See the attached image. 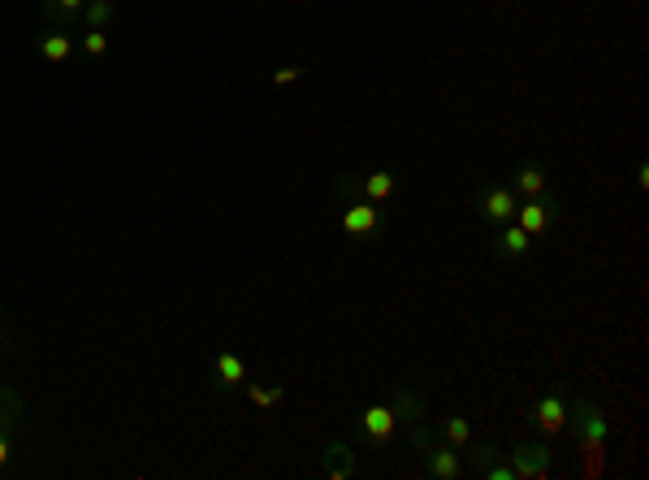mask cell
Listing matches in <instances>:
<instances>
[{
  "label": "cell",
  "instance_id": "1",
  "mask_svg": "<svg viewBox=\"0 0 649 480\" xmlns=\"http://www.w3.org/2000/svg\"><path fill=\"white\" fill-rule=\"evenodd\" d=\"M567 428L576 433L584 454H602L611 442V420L602 416L597 403H589L584 394H567Z\"/></svg>",
  "mask_w": 649,
  "mask_h": 480
},
{
  "label": "cell",
  "instance_id": "2",
  "mask_svg": "<svg viewBox=\"0 0 649 480\" xmlns=\"http://www.w3.org/2000/svg\"><path fill=\"white\" fill-rule=\"evenodd\" d=\"M412 450L421 454V476H429V480H454L463 472L459 450L446 446V442H437V437L424 428V420L412 424Z\"/></svg>",
  "mask_w": 649,
  "mask_h": 480
},
{
  "label": "cell",
  "instance_id": "3",
  "mask_svg": "<svg viewBox=\"0 0 649 480\" xmlns=\"http://www.w3.org/2000/svg\"><path fill=\"white\" fill-rule=\"evenodd\" d=\"M511 459V472H516V480H550L554 472V450L546 446V442H516V446L507 450Z\"/></svg>",
  "mask_w": 649,
  "mask_h": 480
},
{
  "label": "cell",
  "instance_id": "4",
  "mask_svg": "<svg viewBox=\"0 0 649 480\" xmlns=\"http://www.w3.org/2000/svg\"><path fill=\"white\" fill-rule=\"evenodd\" d=\"M386 229V212L373 199H347L342 208V234L347 238H377Z\"/></svg>",
  "mask_w": 649,
  "mask_h": 480
},
{
  "label": "cell",
  "instance_id": "5",
  "mask_svg": "<svg viewBox=\"0 0 649 480\" xmlns=\"http://www.w3.org/2000/svg\"><path fill=\"white\" fill-rule=\"evenodd\" d=\"M533 424L546 433V437H554V433H563L567 428V385L554 381L537 403H533Z\"/></svg>",
  "mask_w": 649,
  "mask_h": 480
},
{
  "label": "cell",
  "instance_id": "6",
  "mask_svg": "<svg viewBox=\"0 0 649 480\" xmlns=\"http://www.w3.org/2000/svg\"><path fill=\"white\" fill-rule=\"evenodd\" d=\"M477 217L485 225H507L516 221V208H519V195L516 187H485V191H477Z\"/></svg>",
  "mask_w": 649,
  "mask_h": 480
},
{
  "label": "cell",
  "instance_id": "7",
  "mask_svg": "<svg viewBox=\"0 0 649 480\" xmlns=\"http://www.w3.org/2000/svg\"><path fill=\"white\" fill-rule=\"evenodd\" d=\"M516 221L533 234V238H546L554 229V221H558V199H550V195H537V199H519L516 208Z\"/></svg>",
  "mask_w": 649,
  "mask_h": 480
},
{
  "label": "cell",
  "instance_id": "8",
  "mask_svg": "<svg viewBox=\"0 0 649 480\" xmlns=\"http://www.w3.org/2000/svg\"><path fill=\"white\" fill-rule=\"evenodd\" d=\"M364 437H368V446H389L394 442V433H398V416H394V407H381V403H373V407H364Z\"/></svg>",
  "mask_w": 649,
  "mask_h": 480
},
{
  "label": "cell",
  "instance_id": "9",
  "mask_svg": "<svg viewBox=\"0 0 649 480\" xmlns=\"http://www.w3.org/2000/svg\"><path fill=\"white\" fill-rule=\"evenodd\" d=\"M321 472L329 480H351L359 472V459L356 450L347 446V442H329V446L321 450Z\"/></svg>",
  "mask_w": 649,
  "mask_h": 480
},
{
  "label": "cell",
  "instance_id": "10",
  "mask_svg": "<svg viewBox=\"0 0 649 480\" xmlns=\"http://www.w3.org/2000/svg\"><path fill=\"white\" fill-rule=\"evenodd\" d=\"M493 252L502 260H524L528 252H533V234L524 229L519 221H507L498 225V238H493Z\"/></svg>",
  "mask_w": 649,
  "mask_h": 480
},
{
  "label": "cell",
  "instance_id": "11",
  "mask_svg": "<svg viewBox=\"0 0 649 480\" xmlns=\"http://www.w3.org/2000/svg\"><path fill=\"white\" fill-rule=\"evenodd\" d=\"M511 187H516L519 199H537V195H546V169H541L537 160H519Z\"/></svg>",
  "mask_w": 649,
  "mask_h": 480
},
{
  "label": "cell",
  "instance_id": "12",
  "mask_svg": "<svg viewBox=\"0 0 649 480\" xmlns=\"http://www.w3.org/2000/svg\"><path fill=\"white\" fill-rule=\"evenodd\" d=\"M212 377H217V389H238V385H247V364L234 351H217Z\"/></svg>",
  "mask_w": 649,
  "mask_h": 480
},
{
  "label": "cell",
  "instance_id": "13",
  "mask_svg": "<svg viewBox=\"0 0 649 480\" xmlns=\"http://www.w3.org/2000/svg\"><path fill=\"white\" fill-rule=\"evenodd\" d=\"M389 407H394V416H398V424H421L424 412H429V403H424V394H416V389H394V398H389Z\"/></svg>",
  "mask_w": 649,
  "mask_h": 480
},
{
  "label": "cell",
  "instance_id": "14",
  "mask_svg": "<svg viewBox=\"0 0 649 480\" xmlns=\"http://www.w3.org/2000/svg\"><path fill=\"white\" fill-rule=\"evenodd\" d=\"M394 191H398V178H394L389 169H377V173L359 178V195H364V199H373V204H381V208L394 199Z\"/></svg>",
  "mask_w": 649,
  "mask_h": 480
},
{
  "label": "cell",
  "instance_id": "15",
  "mask_svg": "<svg viewBox=\"0 0 649 480\" xmlns=\"http://www.w3.org/2000/svg\"><path fill=\"white\" fill-rule=\"evenodd\" d=\"M437 442H446V446L463 450L468 442H472V424H468V416H442L437 420Z\"/></svg>",
  "mask_w": 649,
  "mask_h": 480
},
{
  "label": "cell",
  "instance_id": "16",
  "mask_svg": "<svg viewBox=\"0 0 649 480\" xmlns=\"http://www.w3.org/2000/svg\"><path fill=\"white\" fill-rule=\"evenodd\" d=\"M69 52H74V39L65 31H48L44 39H39V57L48 65H61V61H69Z\"/></svg>",
  "mask_w": 649,
  "mask_h": 480
},
{
  "label": "cell",
  "instance_id": "17",
  "mask_svg": "<svg viewBox=\"0 0 649 480\" xmlns=\"http://www.w3.org/2000/svg\"><path fill=\"white\" fill-rule=\"evenodd\" d=\"M83 9H87V0H44V13L52 22H74Z\"/></svg>",
  "mask_w": 649,
  "mask_h": 480
},
{
  "label": "cell",
  "instance_id": "18",
  "mask_svg": "<svg viewBox=\"0 0 649 480\" xmlns=\"http://www.w3.org/2000/svg\"><path fill=\"white\" fill-rule=\"evenodd\" d=\"M108 18H113V0H87V9H83L87 31H104V27H108Z\"/></svg>",
  "mask_w": 649,
  "mask_h": 480
},
{
  "label": "cell",
  "instance_id": "19",
  "mask_svg": "<svg viewBox=\"0 0 649 480\" xmlns=\"http://www.w3.org/2000/svg\"><path fill=\"white\" fill-rule=\"evenodd\" d=\"M468 468H472V472H477V476H481V472H485L489 463H493V459H498V454H502V450L493 446V442H481V446H472V442H468Z\"/></svg>",
  "mask_w": 649,
  "mask_h": 480
},
{
  "label": "cell",
  "instance_id": "20",
  "mask_svg": "<svg viewBox=\"0 0 649 480\" xmlns=\"http://www.w3.org/2000/svg\"><path fill=\"white\" fill-rule=\"evenodd\" d=\"M243 389H247V398H252L256 407H277V403L286 398V389H282V385H252V381H247Z\"/></svg>",
  "mask_w": 649,
  "mask_h": 480
},
{
  "label": "cell",
  "instance_id": "21",
  "mask_svg": "<svg viewBox=\"0 0 649 480\" xmlns=\"http://www.w3.org/2000/svg\"><path fill=\"white\" fill-rule=\"evenodd\" d=\"M83 48H87V57H104V52H108V35H104V31H87V35H83Z\"/></svg>",
  "mask_w": 649,
  "mask_h": 480
},
{
  "label": "cell",
  "instance_id": "22",
  "mask_svg": "<svg viewBox=\"0 0 649 480\" xmlns=\"http://www.w3.org/2000/svg\"><path fill=\"white\" fill-rule=\"evenodd\" d=\"M481 476H485V480H516V472H511V463H507V459H493Z\"/></svg>",
  "mask_w": 649,
  "mask_h": 480
},
{
  "label": "cell",
  "instance_id": "23",
  "mask_svg": "<svg viewBox=\"0 0 649 480\" xmlns=\"http://www.w3.org/2000/svg\"><path fill=\"white\" fill-rule=\"evenodd\" d=\"M299 78H303V69H299V65H286V69L273 74V87H286V83H299Z\"/></svg>",
  "mask_w": 649,
  "mask_h": 480
},
{
  "label": "cell",
  "instance_id": "24",
  "mask_svg": "<svg viewBox=\"0 0 649 480\" xmlns=\"http://www.w3.org/2000/svg\"><path fill=\"white\" fill-rule=\"evenodd\" d=\"M637 187H641V191L649 187V164H637Z\"/></svg>",
  "mask_w": 649,
  "mask_h": 480
}]
</instances>
